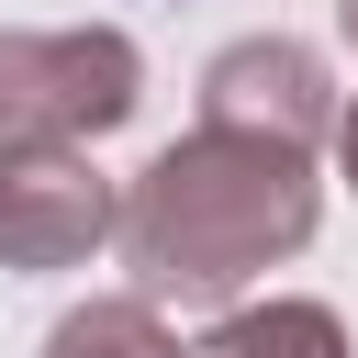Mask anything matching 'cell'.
<instances>
[{
  "mask_svg": "<svg viewBox=\"0 0 358 358\" xmlns=\"http://www.w3.org/2000/svg\"><path fill=\"white\" fill-rule=\"evenodd\" d=\"M336 34H347V45H358V0H336Z\"/></svg>",
  "mask_w": 358,
  "mask_h": 358,
  "instance_id": "obj_8",
  "label": "cell"
},
{
  "mask_svg": "<svg viewBox=\"0 0 358 358\" xmlns=\"http://www.w3.org/2000/svg\"><path fill=\"white\" fill-rule=\"evenodd\" d=\"M145 112L123 22H0V145H101Z\"/></svg>",
  "mask_w": 358,
  "mask_h": 358,
  "instance_id": "obj_2",
  "label": "cell"
},
{
  "mask_svg": "<svg viewBox=\"0 0 358 358\" xmlns=\"http://www.w3.org/2000/svg\"><path fill=\"white\" fill-rule=\"evenodd\" d=\"M336 168H347V190H358V101L336 112Z\"/></svg>",
  "mask_w": 358,
  "mask_h": 358,
  "instance_id": "obj_7",
  "label": "cell"
},
{
  "mask_svg": "<svg viewBox=\"0 0 358 358\" xmlns=\"http://www.w3.org/2000/svg\"><path fill=\"white\" fill-rule=\"evenodd\" d=\"M123 235V190L90 168V145H0V268H90Z\"/></svg>",
  "mask_w": 358,
  "mask_h": 358,
  "instance_id": "obj_3",
  "label": "cell"
},
{
  "mask_svg": "<svg viewBox=\"0 0 358 358\" xmlns=\"http://www.w3.org/2000/svg\"><path fill=\"white\" fill-rule=\"evenodd\" d=\"M190 358H347V313L336 302H302V291H268V302H224Z\"/></svg>",
  "mask_w": 358,
  "mask_h": 358,
  "instance_id": "obj_5",
  "label": "cell"
},
{
  "mask_svg": "<svg viewBox=\"0 0 358 358\" xmlns=\"http://www.w3.org/2000/svg\"><path fill=\"white\" fill-rule=\"evenodd\" d=\"M324 224V179L313 145L280 134H235L201 123L179 145H157L123 190V268L145 302H246V280H268L280 257H302Z\"/></svg>",
  "mask_w": 358,
  "mask_h": 358,
  "instance_id": "obj_1",
  "label": "cell"
},
{
  "mask_svg": "<svg viewBox=\"0 0 358 358\" xmlns=\"http://www.w3.org/2000/svg\"><path fill=\"white\" fill-rule=\"evenodd\" d=\"M336 78L302 34H246L201 67V123H235V134H280V145H324L336 134Z\"/></svg>",
  "mask_w": 358,
  "mask_h": 358,
  "instance_id": "obj_4",
  "label": "cell"
},
{
  "mask_svg": "<svg viewBox=\"0 0 358 358\" xmlns=\"http://www.w3.org/2000/svg\"><path fill=\"white\" fill-rule=\"evenodd\" d=\"M45 358H190V347L168 336V302H145V291H101V302L56 313Z\"/></svg>",
  "mask_w": 358,
  "mask_h": 358,
  "instance_id": "obj_6",
  "label": "cell"
}]
</instances>
